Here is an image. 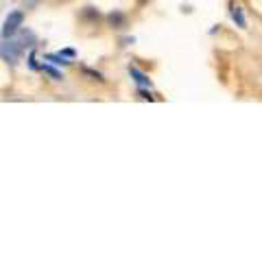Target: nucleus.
<instances>
[{"instance_id":"obj_3","label":"nucleus","mask_w":262,"mask_h":262,"mask_svg":"<svg viewBox=\"0 0 262 262\" xmlns=\"http://www.w3.org/2000/svg\"><path fill=\"white\" fill-rule=\"evenodd\" d=\"M107 20H110L112 27H116V29H125V27H127V18H125V15H122L120 11H114Z\"/></svg>"},{"instance_id":"obj_2","label":"nucleus","mask_w":262,"mask_h":262,"mask_svg":"<svg viewBox=\"0 0 262 262\" xmlns=\"http://www.w3.org/2000/svg\"><path fill=\"white\" fill-rule=\"evenodd\" d=\"M22 22H24V13L22 11H11L9 15H7L5 24H3V35L5 37H13L15 33L20 31Z\"/></svg>"},{"instance_id":"obj_1","label":"nucleus","mask_w":262,"mask_h":262,"mask_svg":"<svg viewBox=\"0 0 262 262\" xmlns=\"http://www.w3.org/2000/svg\"><path fill=\"white\" fill-rule=\"evenodd\" d=\"M27 37H31V33L29 35H22L18 39H9V37H5V44H3V59L5 61H9V63H15L20 59V55L24 51V42H27Z\"/></svg>"},{"instance_id":"obj_5","label":"nucleus","mask_w":262,"mask_h":262,"mask_svg":"<svg viewBox=\"0 0 262 262\" xmlns=\"http://www.w3.org/2000/svg\"><path fill=\"white\" fill-rule=\"evenodd\" d=\"M232 18L238 22V27H245V18H243V13H241L238 7H236V9H232Z\"/></svg>"},{"instance_id":"obj_4","label":"nucleus","mask_w":262,"mask_h":262,"mask_svg":"<svg viewBox=\"0 0 262 262\" xmlns=\"http://www.w3.org/2000/svg\"><path fill=\"white\" fill-rule=\"evenodd\" d=\"M131 77H136V81H138L140 85H149V79H146L142 72H138L136 68H131Z\"/></svg>"},{"instance_id":"obj_6","label":"nucleus","mask_w":262,"mask_h":262,"mask_svg":"<svg viewBox=\"0 0 262 262\" xmlns=\"http://www.w3.org/2000/svg\"><path fill=\"white\" fill-rule=\"evenodd\" d=\"M29 3H31V5H33V3H37V0H29Z\"/></svg>"}]
</instances>
